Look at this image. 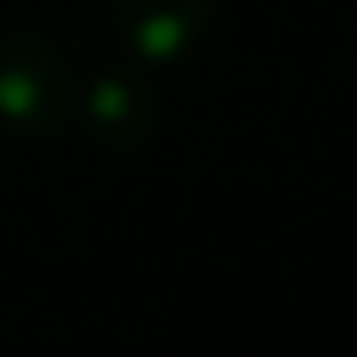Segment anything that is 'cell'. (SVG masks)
<instances>
[{"mask_svg":"<svg viewBox=\"0 0 357 357\" xmlns=\"http://www.w3.org/2000/svg\"><path fill=\"white\" fill-rule=\"evenodd\" d=\"M0 114L32 131H50L68 114V77L45 45L18 41L0 54Z\"/></svg>","mask_w":357,"mask_h":357,"instance_id":"6da1fadb","label":"cell"},{"mask_svg":"<svg viewBox=\"0 0 357 357\" xmlns=\"http://www.w3.org/2000/svg\"><path fill=\"white\" fill-rule=\"evenodd\" d=\"M208 0H122L127 36L140 54H176L204 23Z\"/></svg>","mask_w":357,"mask_h":357,"instance_id":"7a4b0ae2","label":"cell"}]
</instances>
